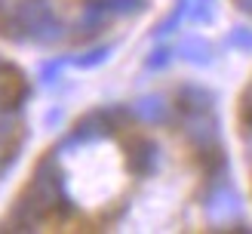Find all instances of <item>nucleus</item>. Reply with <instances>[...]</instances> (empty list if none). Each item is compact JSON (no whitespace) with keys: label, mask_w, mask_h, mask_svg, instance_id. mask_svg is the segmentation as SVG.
Returning a JSON list of instances; mask_svg holds the SVG:
<instances>
[{"label":"nucleus","mask_w":252,"mask_h":234,"mask_svg":"<svg viewBox=\"0 0 252 234\" xmlns=\"http://www.w3.org/2000/svg\"><path fill=\"white\" fill-rule=\"evenodd\" d=\"M228 160V130L191 90L105 102L28 164L0 231H206Z\"/></svg>","instance_id":"obj_1"},{"label":"nucleus","mask_w":252,"mask_h":234,"mask_svg":"<svg viewBox=\"0 0 252 234\" xmlns=\"http://www.w3.org/2000/svg\"><path fill=\"white\" fill-rule=\"evenodd\" d=\"M157 0H0V46L80 56L129 34Z\"/></svg>","instance_id":"obj_2"},{"label":"nucleus","mask_w":252,"mask_h":234,"mask_svg":"<svg viewBox=\"0 0 252 234\" xmlns=\"http://www.w3.org/2000/svg\"><path fill=\"white\" fill-rule=\"evenodd\" d=\"M31 127V83L28 74L12 62L6 46H0V185L9 179L12 167L28 145Z\"/></svg>","instance_id":"obj_3"},{"label":"nucleus","mask_w":252,"mask_h":234,"mask_svg":"<svg viewBox=\"0 0 252 234\" xmlns=\"http://www.w3.org/2000/svg\"><path fill=\"white\" fill-rule=\"evenodd\" d=\"M228 148L240 176V188L252 209V65L237 83L231 111H228Z\"/></svg>","instance_id":"obj_4"},{"label":"nucleus","mask_w":252,"mask_h":234,"mask_svg":"<svg viewBox=\"0 0 252 234\" xmlns=\"http://www.w3.org/2000/svg\"><path fill=\"white\" fill-rule=\"evenodd\" d=\"M224 6L234 9L246 25H252V0H224Z\"/></svg>","instance_id":"obj_5"}]
</instances>
